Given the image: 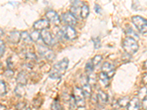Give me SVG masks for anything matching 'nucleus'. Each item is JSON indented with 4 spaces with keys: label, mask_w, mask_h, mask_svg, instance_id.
I'll list each match as a JSON object with an SVG mask.
<instances>
[{
    "label": "nucleus",
    "mask_w": 147,
    "mask_h": 110,
    "mask_svg": "<svg viewBox=\"0 0 147 110\" xmlns=\"http://www.w3.org/2000/svg\"><path fill=\"white\" fill-rule=\"evenodd\" d=\"M69 60L67 58H64L55 64L50 70V73H49L50 78L56 79V78H60V77H62V76H63L65 73V71L69 66Z\"/></svg>",
    "instance_id": "nucleus-1"
},
{
    "label": "nucleus",
    "mask_w": 147,
    "mask_h": 110,
    "mask_svg": "<svg viewBox=\"0 0 147 110\" xmlns=\"http://www.w3.org/2000/svg\"><path fill=\"white\" fill-rule=\"evenodd\" d=\"M102 70L109 78H112L115 74V67L110 62H105L102 67Z\"/></svg>",
    "instance_id": "nucleus-7"
},
{
    "label": "nucleus",
    "mask_w": 147,
    "mask_h": 110,
    "mask_svg": "<svg viewBox=\"0 0 147 110\" xmlns=\"http://www.w3.org/2000/svg\"><path fill=\"white\" fill-rule=\"evenodd\" d=\"M143 108L144 110H147V99L143 100Z\"/></svg>",
    "instance_id": "nucleus-37"
},
{
    "label": "nucleus",
    "mask_w": 147,
    "mask_h": 110,
    "mask_svg": "<svg viewBox=\"0 0 147 110\" xmlns=\"http://www.w3.org/2000/svg\"><path fill=\"white\" fill-rule=\"evenodd\" d=\"M132 21L138 30L140 32L145 34L147 32V20L139 15H135L132 17Z\"/></svg>",
    "instance_id": "nucleus-3"
},
{
    "label": "nucleus",
    "mask_w": 147,
    "mask_h": 110,
    "mask_svg": "<svg viewBox=\"0 0 147 110\" xmlns=\"http://www.w3.org/2000/svg\"><path fill=\"white\" fill-rule=\"evenodd\" d=\"M144 68L147 69V60L144 63Z\"/></svg>",
    "instance_id": "nucleus-42"
},
{
    "label": "nucleus",
    "mask_w": 147,
    "mask_h": 110,
    "mask_svg": "<svg viewBox=\"0 0 147 110\" xmlns=\"http://www.w3.org/2000/svg\"><path fill=\"white\" fill-rule=\"evenodd\" d=\"M21 39L27 44H30L32 43V40H31L30 35L26 31H24V32H21Z\"/></svg>",
    "instance_id": "nucleus-18"
},
{
    "label": "nucleus",
    "mask_w": 147,
    "mask_h": 110,
    "mask_svg": "<svg viewBox=\"0 0 147 110\" xmlns=\"http://www.w3.org/2000/svg\"><path fill=\"white\" fill-rule=\"evenodd\" d=\"M147 95V89L146 87H143V88L140 89L138 92V99L140 100H144L145 98L146 97Z\"/></svg>",
    "instance_id": "nucleus-23"
},
{
    "label": "nucleus",
    "mask_w": 147,
    "mask_h": 110,
    "mask_svg": "<svg viewBox=\"0 0 147 110\" xmlns=\"http://www.w3.org/2000/svg\"><path fill=\"white\" fill-rule=\"evenodd\" d=\"M5 52V44L2 40H0V57H2Z\"/></svg>",
    "instance_id": "nucleus-33"
},
{
    "label": "nucleus",
    "mask_w": 147,
    "mask_h": 110,
    "mask_svg": "<svg viewBox=\"0 0 147 110\" xmlns=\"http://www.w3.org/2000/svg\"><path fill=\"white\" fill-rule=\"evenodd\" d=\"M51 110H62V106L58 101L55 100L51 106Z\"/></svg>",
    "instance_id": "nucleus-26"
},
{
    "label": "nucleus",
    "mask_w": 147,
    "mask_h": 110,
    "mask_svg": "<svg viewBox=\"0 0 147 110\" xmlns=\"http://www.w3.org/2000/svg\"><path fill=\"white\" fill-rule=\"evenodd\" d=\"M14 91H15V93L16 94L17 96L18 97H23L25 94V90H24L22 85H18V86H16Z\"/></svg>",
    "instance_id": "nucleus-20"
},
{
    "label": "nucleus",
    "mask_w": 147,
    "mask_h": 110,
    "mask_svg": "<svg viewBox=\"0 0 147 110\" xmlns=\"http://www.w3.org/2000/svg\"><path fill=\"white\" fill-rule=\"evenodd\" d=\"M94 65L92 62V60H89L88 62L86 63V65H85V70L87 73H91L92 71L94 70Z\"/></svg>",
    "instance_id": "nucleus-25"
},
{
    "label": "nucleus",
    "mask_w": 147,
    "mask_h": 110,
    "mask_svg": "<svg viewBox=\"0 0 147 110\" xmlns=\"http://www.w3.org/2000/svg\"><path fill=\"white\" fill-rule=\"evenodd\" d=\"M63 32L64 38H66L67 40H72L75 39L77 37V32L73 27L66 26L64 30H63Z\"/></svg>",
    "instance_id": "nucleus-6"
},
{
    "label": "nucleus",
    "mask_w": 147,
    "mask_h": 110,
    "mask_svg": "<svg viewBox=\"0 0 147 110\" xmlns=\"http://www.w3.org/2000/svg\"><path fill=\"white\" fill-rule=\"evenodd\" d=\"M74 98L77 103V107L83 108L85 107V96L84 95L82 90L79 87H76L74 89Z\"/></svg>",
    "instance_id": "nucleus-4"
},
{
    "label": "nucleus",
    "mask_w": 147,
    "mask_h": 110,
    "mask_svg": "<svg viewBox=\"0 0 147 110\" xmlns=\"http://www.w3.org/2000/svg\"><path fill=\"white\" fill-rule=\"evenodd\" d=\"M0 110H7V109H6V107L4 105L0 104Z\"/></svg>",
    "instance_id": "nucleus-41"
},
{
    "label": "nucleus",
    "mask_w": 147,
    "mask_h": 110,
    "mask_svg": "<svg viewBox=\"0 0 147 110\" xmlns=\"http://www.w3.org/2000/svg\"><path fill=\"white\" fill-rule=\"evenodd\" d=\"M7 67L9 68V69L11 70L13 68V62H11V58H8L7 60Z\"/></svg>",
    "instance_id": "nucleus-36"
},
{
    "label": "nucleus",
    "mask_w": 147,
    "mask_h": 110,
    "mask_svg": "<svg viewBox=\"0 0 147 110\" xmlns=\"http://www.w3.org/2000/svg\"><path fill=\"white\" fill-rule=\"evenodd\" d=\"M89 15V7L88 5H83L81 7L80 11V17L82 19H85L87 18Z\"/></svg>",
    "instance_id": "nucleus-19"
},
{
    "label": "nucleus",
    "mask_w": 147,
    "mask_h": 110,
    "mask_svg": "<svg viewBox=\"0 0 147 110\" xmlns=\"http://www.w3.org/2000/svg\"><path fill=\"white\" fill-rule=\"evenodd\" d=\"M146 89H147V85H146Z\"/></svg>",
    "instance_id": "nucleus-44"
},
{
    "label": "nucleus",
    "mask_w": 147,
    "mask_h": 110,
    "mask_svg": "<svg viewBox=\"0 0 147 110\" xmlns=\"http://www.w3.org/2000/svg\"><path fill=\"white\" fill-rule=\"evenodd\" d=\"M122 46H123V48H124L126 54L130 55V56L134 54L136 52H137L139 48V46L138 44L137 41L135 39L129 38V37H127L124 39Z\"/></svg>",
    "instance_id": "nucleus-2"
},
{
    "label": "nucleus",
    "mask_w": 147,
    "mask_h": 110,
    "mask_svg": "<svg viewBox=\"0 0 147 110\" xmlns=\"http://www.w3.org/2000/svg\"><path fill=\"white\" fill-rule=\"evenodd\" d=\"M26 59L27 60H30L31 61H35L37 59L36 55L34 53H32V52H27L26 54Z\"/></svg>",
    "instance_id": "nucleus-30"
},
{
    "label": "nucleus",
    "mask_w": 147,
    "mask_h": 110,
    "mask_svg": "<svg viewBox=\"0 0 147 110\" xmlns=\"http://www.w3.org/2000/svg\"><path fill=\"white\" fill-rule=\"evenodd\" d=\"M16 81L19 85H22V86H24V85H27V76L25 72L22 71L18 73V76H17Z\"/></svg>",
    "instance_id": "nucleus-14"
},
{
    "label": "nucleus",
    "mask_w": 147,
    "mask_h": 110,
    "mask_svg": "<svg viewBox=\"0 0 147 110\" xmlns=\"http://www.w3.org/2000/svg\"><path fill=\"white\" fill-rule=\"evenodd\" d=\"M5 76L7 78H11L13 76V71L10 69H8L6 71H5Z\"/></svg>",
    "instance_id": "nucleus-35"
},
{
    "label": "nucleus",
    "mask_w": 147,
    "mask_h": 110,
    "mask_svg": "<svg viewBox=\"0 0 147 110\" xmlns=\"http://www.w3.org/2000/svg\"><path fill=\"white\" fill-rule=\"evenodd\" d=\"M92 40H93V41H94V47H95L96 49L100 48L101 42H100V40H99V38H92Z\"/></svg>",
    "instance_id": "nucleus-31"
},
{
    "label": "nucleus",
    "mask_w": 147,
    "mask_h": 110,
    "mask_svg": "<svg viewBox=\"0 0 147 110\" xmlns=\"http://www.w3.org/2000/svg\"><path fill=\"white\" fill-rule=\"evenodd\" d=\"M88 82L90 84H91V85H95L96 82V76L94 75V74H90V76H89V78H88ZM89 84V85H90Z\"/></svg>",
    "instance_id": "nucleus-34"
},
{
    "label": "nucleus",
    "mask_w": 147,
    "mask_h": 110,
    "mask_svg": "<svg viewBox=\"0 0 147 110\" xmlns=\"http://www.w3.org/2000/svg\"><path fill=\"white\" fill-rule=\"evenodd\" d=\"M62 21L65 24L70 26V27H73V26L76 25V23H77V18L71 13H65L63 14Z\"/></svg>",
    "instance_id": "nucleus-8"
},
{
    "label": "nucleus",
    "mask_w": 147,
    "mask_h": 110,
    "mask_svg": "<svg viewBox=\"0 0 147 110\" xmlns=\"http://www.w3.org/2000/svg\"><path fill=\"white\" fill-rule=\"evenodd\" d=\"M46 18L49 22H51V23H53L55 24H58L60 23V18H59L58 15L56 12L53 11V10H50V11H48L46 13L45 15Z\"/></svg>",
    "instance_id": "nucleus-11"
},
{
    "label": "nucleus",
    "mask_w": 147,
    "mask_h": 110,
    "mask_svg": "<svg viewBox=\"0 0 147 110\" xmlns=\"http://www.w3.org/2000/svg\"><path fill=\"white\" fill-rule=\"evenodd\" d=\"M4 73V68L3 65L2 64L0 63V74H2V73Z\"/></svg>",
    "instance_id": "nucleus-40"
},
{
    "label": "nucleus",
    "mask_w": 147,
    "mask_h": 110,
    "mask_svg": "<svg viewBox=\"0 0 147 110\" xmlns=\"http://www.w3.org/2000/svg\"><path fill=\"white\" fill-rule=\"evenodd\" d=\"M7 40L11 44H18L21 40V32L18 31H13L9 33L7 36Z\"/></svg>",
    "instance_id": "nucleus-12"
},
{
    "label": "nucleus",
    "mask_w": 147,
    "mask_h": 110,
    "mask_svg": "<svg viewBox=\"0 0 147 110\" xmlns=\"http://www.w3.org/2000/svg\"><path fill=\"white\" fill-rule=\"evenodd\" d=\"M102 57L101 56V55H96V56H95V57H94V58L92 59V62H93V64H94V66H96V65H99V63H100V62L102 61Z\"/></svg>",
    "instance_id": "nucleus-29"
},
{
    "label": "nucleus",
    "mask_w": 147,
    "mask_h": 110,
    "mask_svg": "<svg viewBox=\"0 0 147 110\" xmlns=\"http://www.w3.org/2000/svg\"><path fill=\"white\" fill-rule=\"evenodd\" d=\"M82 90L85 97L90 98V97L91 96L92 90L91 87H90V85H89V84H85V85H83Z\"/></svg>",
    "instance_id": "nucleus-16"
},
{
    "label": "nucleus",
    "mask_w": 147,
    "mask_h": 110,
    "mask_svg": "<svg viewBox=\"0 0 147 110\" xmlns=\"http://www.w3.org/2000/svg\"><path fill=\"white\" fill-rule=\"evenodd\" d=\"M30 38H31V40L33 42H38L39 39L40 38V33L38 31H33L32 33L30 34Z\"/></svg>",
    "instance_id": "nucleus-22"
},
{
    "label": "nucleus",
    "mask_w": 147,
    "mask_h": 110,
    "mask_svg": "<svg viewBox=\"0 0 147 110\" xmlns=\"http://www.w3.org/2000/svg\"><path fill=\"white\" fill-rule=\"evenodd\" d=\"M3 34H4V32H3V30H2V29L0 28V38H1V37H2V35H3Z\"/></svg>",
    "instance_id": "nucleus-43"
},
{
    "label": "nucleus",
    "mask_w": 147,
    "mask_h": 110,
    "mask_svg": "<svg viewBox=\"0 0 147 110\" xmlns=\"http://www.w3.org/2000/svg\"><path fill=\"white\" fill-rule=\"evenodd\" d=\"M40 38H41L42 40H43V41L44 42V44L46 45L52 46L53 44V38L52 36V34L48 30H43L40 32Z\"/></svg>",
    "instance_id": "nucleus-10"
},
{
    "label": "nucleus",
    "mask_w": 147,
    "mask_h": 110,
    "mask_svg": "<svg viewBox=\"0 0 147 110\" xmlns=\"http://www.w3.org/2000/svg\"><path fill=\"white\" fill-rule=\"evenodd\" d=\"M38 52L41 56L45 57L47 60H49V61H52L55 58V53L47 47L40 45L38 48Z\"/></svg>",
    "instance_id": "nucleus-5"
},
{
    "label": "nucleus",
    "mask_w": 147,
    "mask_h": 110,
    "mask_svg": "<svg viewBox=\"0 0 147 110\" xmlns=\"http://www.w3.org/2000/svg\"><path fill=\"white\" fill-rule=\"evenodd\" d=\"M99 78H100V80L102 81V82L105 87H107V86H108L109 79H110V78L106 75L105 73H104L103 72H102V73L99 74Z\"/></svg>",
    "instance_id": "nucleus-21"
},
{
    "label": "nucleus",
    "mask_w": 147,
    "mask_h": 110,
    "mask_svg": "<svg viewBox=\"0 0 147 110\" xmlns=\"http://www.w3.org/2000/svg\"><path fill=\"white\" fill-rule=\"evenodd\" d=\"M69 106H70L71 110H77V105L74 96H71L70 99H69Z\"/></svg>",
    "instance_id": "nucleus-27"
},
{
    "label": "nucleus",
    "mask_w": 147,
    "mask_h": 110,
    "mask_svg": "<svg viewBox=\"0 0 147 110\" xmlns=\"http://www.w3.org/2000/svg\"><path fill=\"white\" fill-rule=\"evenodd\" d=\"M140 100L138 98H134L130 100L127 106V110H140Z\"/></svg>",
    "instance_id": "nucleus-13"
},
{
    "label": "nucleus",
    "mask_w": 147,
    "mask_h": 110,
    "mask_svg": "<svg viewBox=\"0 0 147 110\" xmlns=\"http://www.w3.org/2000/svg\"><path fill=\"white\" fill-rule=\"evenodd\" d=\"M127 33L128 34L129 36H130L129 38H132V36H133V39H134V37H135V38H138V36L137 35V34L134 32V30H132L131 27H129V30H127Z\"/></svg>",
    "instance_id": "nucleus-32"
},
{
    "label": "nucleus",
    "mask_w": 147,
    "mask_h": 110,
    "mask_svg": "<svg viewBox=\"0 0 147 110\" xmlns=\"http://www.w3.org/2000/svg\"><path fill=\"white\" fill-rule=\"evenodd\" d=\"M113 110H115V109H113Z\"/></svg>",
    "instance_id": "nucleus-45"
},
{
    "label": "nucleus",
    "mask_w": 147,
    "mask_h": 110,
    "mask_svg": "<svg viewBox=\"0 0 147 110\" xmlns=\"http://www.w3.org/2000/svg\"><path fill=\"white\" fill-rule=\"evenodd\" d=\"M16 109L17 110H30V108L27 103L21 102V103H18L16 105Z\"/></svg>",
    "instance_id": "nucleus-24"
},
{
    "label": "nucleus",
    "mask_w": 147,
    "mask_h": 110,
    "mask_svg": "<svg viewBox=\"0 0 147 110\" xmlns=\"http://www.w3.org/2000/svg\"><path fill=\"white\" fill-rule=\"evenodd\" d=\"M6 92V85L5 82L0 81V95H5Z\"/></svg>",
    "instance_id": "nucleus-28"
},
{
    "label": "nucleus",
    "mask_w": 147,
    "mask_h": 110,
    "mask_svg": "<svg viewBox=\"0 0 147 110\" xmlns=\"http://www.w3.org/2000/svg\"><path fill=\"white\" fill-rule=\"evenodd\" d=\"M96 96L97 100L99 101V102H100L102 104H105V103H107L108 96H107V94H106L105 92L102 91V90H99Z\"/></svg>",
    "instance_id": "nucleus-15"
},
{
    "label": "nucleus",
    "mask_w": 147,
    "mask_h": 110,
    "mask_svg": "<svg viewBox=\"0 0 147 110\" xmlns=\"http://www.w3.org/2000/svg\"><path fill=\"white\" fill-rule=\"evenodd\" d=\"M94 9H95L96 13H99L101 12V7L99 6V5H95V8H94Z\"/></svg>",
    "instance_id": "nucleus-38"
},
{
    "label": "nucleus",
    "mask_w": 147,
    "mask_h": 110,
    "mask_svg": "<svg viewBox=\"0 0 147 110\" xmlns=\"http://www.w3.org/2000/svg\"><path fill=\"white\" fill-rule=\"evenodd\" d=\"M130 100H129V98L128 96L123 97V98H121L119 101H117L118 105L120 107H127L129 103Z\"/></svg>",
    "instance_id": "nucleus-17"
},
{
    "label": "nucleus",
    "mask_w": 147,
    "mask_h": 110,
    "mask_svg": "<svg viewBox=\"0 0 147 110\" xmlns=\"http://www.w3.org/2000/svg\"><path fill=\"white\" fill-rule=\"evenodd\" d=\"M49 27H50L49 22L47 19H40L35 21L33 24V28L36 31H40V30L43 31L48 29Z\"/></svg>",
    "instance_id": "nucleus-9"
},
{
    "label": "nucleus",
    "mask_w": 147,
    "mask_h": 110,
    "mask_svg": "<svg viewBox=\"0 0 147 110\" xmlns=\"http://www.w3.org/2000/svg\"><path fill=\"white\" fill-rule=\"evenodd\" d=\"M143 82H144V84L147 85V73H146L145 75H144V77H143Z\"/></svg>",
    "instance_id": "nucleus-39"
}]
</instances>
